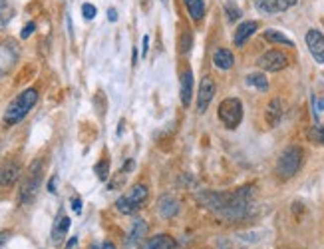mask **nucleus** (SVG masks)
Returning a JSON list of instances; mask_svg holds the SVG:
<instances>
[{
	"mask_svg": "<svg viewBox=\"0 0 324 249\" xmlns=\"http://www.w3.org/2000/svg\"><path fill=\"white\" fill-rule=\"evenodd\" d=\"M251 195L253 187L245 186L237 191H203L199 193V201L225 219H241L249 211Z\"/></svg>",
	"mask_w": 324,
	"mask_h": 249,
	"instance_id": "1",
	"label": "nucleus"
},
{
	"mask_svg": "<svg viewBox=\"0 0 324 249\" xmlns=\"http://www.w3.org/2000/svg\"><path fill=\"white\" fill-rule=\"evenodd\" d=\"M36 102H38V92L34 88H26L24 92H20L10 102V106L6 108V112H4V124H6V126H14V124L22 122L26 118V114L36 106Z\"/></svg>",
	"mask_w": 324,
	"mask_h": 249,
	"instance_id": "2",
	"label": "nucleus"
},
{
	"mask_svg": "<svg viewBox=\"0 0 324 249\" xmlns=\"http://www.w3.org/2000/svg\"><path fill=\"white\" fill-rule=\"evenodd\" d=\"M42 170H44V162L42 160H34L28 170H26V176L22 178L20 182V189H18V199L20 203H30L38 189H40V184H42Z\"/></svg>",
	"mask_w": 324,
	"mask_h": 249,
	"instance_id": "3",
	"label": "nucleus"
},
{
	"mask_svg": "<svg viewBox=\"0 0 324 249\" xmlns=\"http://www.w3.org/2000/svg\"><path fill=\"white\" fill-rule=\"evenodd\" d=\"M300 166H302V148L290 146L280 154L276 162V174L280 180H290L300 170Z\"/></svg>",
	"mask_w": 324,
	"mask_h": 249,
	"instance_id": "4",
	"label": "nucleus"
},
{
	"mask_svg": "<svg viewBox=\"0 0 324 249\" xmlns=\"http://www.w3.org/2000/svg\"><path fill=\"white\" fill-rule=\"evenodd\" d=\"M219 120L229 130H235L243 120V104L239 98H227L219 106Z\"/></svg>",
	"mask_w": 324,
	"mask_h": 249,
	"instance_id": "5",
	"label": "nucleus"
},
{
	"mask_svg": "<svg viewBox=\"0 0 324 249\" xmlns=\"http://www.w3.org/2000/svg\"><path fill=\"white\" fill-rule=\"evenodd\" d=\"M145 199H147V187L141 186V184H137V186H133L125 195H121V197L117 199V209H119L121 213L131 215V213H135L139 207H143Z\"/></svg>",
	"mask_w": 324,
	"mask_h": 249,
	"instance_id": "6",
	"label": "nucleus"
},
{
	"mask_svg": "<svg viewBox=\"0 0 324 249\" xmlns=\"http://www.w3.org/2000/svg\"><path fill=\"white\" fill-rule=\"evenodd\" d=\"M286 64H288V58L280 50H269L259 58V66L267 72H278V70L286 68Z\"/></svg>",
	"mask_w": 324,
	"mask_h": 249,
	"instance_id": "7",
	"label": "nucleus"
},
{
	"mask_svg": "<svg viewBox=\"0 0 324 249\" xmlns=\"http://www.w3.org/2000/svg\"><path fill=\"white\" fill-rule=\"evenodd\" d=\"M18 60V50L12 42H0V78L6 76Z\"/></svg>",
	"mask_w": 324,
	"mask_h": 249,
	"instance_id": "8",
	"label": "nucleus"
},
{
	"mask_svg": "<svg viewBox=\"0 0 324 249\" xmlns=\"http://www.w3.org/2000/svg\"><path fill=\"white\" fill-rule=\"evenodd\" d=\"M20 178V164L16 160H6L0 164V186L8 187L14 186Z\"/></svg>",
	"mask_w": 324,
	"mask_h": 249,
	"instance_id": "9",
	"label": "nucleus"
},
{
	"mask_svg": "<svg viewBox=\"0 0 324 249\" xmlns=\"http://www.w3.org/2000/svg\"><path fill=\"white\" fill-rule=\"evenodd\" d=\"M306 46L312 54V58L318 64H324V36L318 30H308L306 32Z\"/></svg>",
	"mask_w": 324,
	"mask_h": 249,
	"instance_id": "10",
	"label": "nucleus"
},
{
	"mask_svg": "<svg viewBox=\"0 0 324 249\" xmlns=\"http://www.w3.org/2000/svg\"><path fill=\"white\" fill-rule=\"evenodd\" d=\"M213 96H215V82L211 78H203L201 80V86H199V94H197V110L201 114L209 108Z\"/></svg>",
	"mask_w": 324,
	"mask_h": 249,
	"instance_id": "11",
	"label": "nucleus"
},
{
	"mask_svg": "<svg viewBox=\"0 0 324 249\" xmlns=\"http://www.w3.org/2000/svg\"><path fill=\"white\" fill-rule=\"evenodd\" d=\"M255 4L259 10H263L267 14H276V12H282L290 6H294L296 0H255Z\"/></svg>",
	"mask_w": 324,
	"mask_h": 249,
	"instance_id": "12",
	"label": "nucleus"
},
{
	"mask_svg": "<svg viewBox=\"0 0 324 249\" xmlns=\"http://www.w3.org/2000/svg\"><path fill=\"white\" fill-rule=\"evenodd\" d=\"M141 249H175V239L165 235V233H159V235H153L149 237Z\"/></svg>",
	"mask_w": 324,
	"mask_h": 249,
	"instance_id": "13",
	"label": "nucleus"
},
{
	"mask_svg": "<svg viewBox=\"0 0 324 249\" xmlns=\"http://www.w3.org/2000/svg\"><path fill=\"white\" fill-rule=\"evenodd\" d=\"M257 28H259V24H257L255 20H247V22L239 24L237 30H235V44H237V46H243V44L257 32Z\"/></svg>",
	"mask_w": 324,
	"mask_h": 249,
	"instance_id": "14",
	"label": "nucleus"
},
{
	"mask_svg": "<svg viewBox=\"0 0 324 249\" xmlns=\"http://www.w3.org/2000/svg\"><path fill=\"white\" fill-rule=\"evenodd\" d=\"M191 96H193V72L183 70V74H181V104L189 106Z\"/></svg>",
	"mask_w": 324,
	"mask_h": 249,
	"instance_id": "15",
	"label": "nucleus"
},
{
	"mask_svg": "<svg viewBox=\"0 0 324 249\" xmlns=\"http://www.w3.org/2000/svg\"><path fill=\"white\" fill-rule=\"evenodd\" d=\"M213 64H215L217 68H221V70H229V68H233L235 58H233L231 50L219 48V50H215V54H213Z\"/></svg>",
	"mask_w": 324,
	"mask_h": 249,
	"instance_id": "16",
	"label": "nucleus"
},
{
	"mask_svg": "<svg viewBox=\"0 0 324 249\" xmlns=\"http://www.w3.org/2000/svg\"><path fill=\"white\" fill-rule=\"evenodd\" d=\"M177 211H179V203L173 197H169V195L161 197V201H159V213L161 215H163V217H173Z\"/></svg>",
	"mask_w": 324,
	"mask_h": 249,
	"instance_id": "17",
	"label": "nucleus"
},
{
	"mask_svg": "<svg viewBox=\"0 0 324 249\" xmlns=\"http://www.w3.org/2000/svg\"><path fill=\"white\" fill-rule=\"evenodd\" d=\"M68 229H70V217L60 215V217H58V221H56V225H54V229H52V241H54V243L62 241V239L66 237Z\"/></svg>",
	"mask_w": 324,
	"mask_h": 249,
	"instance_id": "18",
	"label": "nucleus"
},
{
	"mask_svg": "<svg viewBox=\"0 0 324 249\" xmlns=\"http://www.w3.org/2000/svg\"><path fill=\"white\" fill-rule=\"evenodd\" d=\"M147 233V223L143 219H135L131 223V229H129V237H127V243L129 245H135L143 235Z\"/></svg>",
	"mask_w": 324,
	"mask_h": 249,
	"instance_id": "19",
	"label": "nucleus"
},
{
	"mask_svg": "<svg viewBox=\"0 0 324 249\" xmlns=\"http://www.w3.org/2000/svg\"><path fill=\"white\" fill-rule=\"evenodd\" d=\"M280 118H282V102L276 98L267 108V122L270 124V126H276V124L280 122Z\"/></svg>",
	"mask_w": 324,
	"mask_h": 249,
	"instance_id": "20",
	"label": "nucleus"
},
{
	"mask_svg": "<svg viewBox=\"0 0 324 249\" xmlns=\"http://www.w3.org/2000/svg\"><path fill=\"white\" fill-rule=\"evenodd\" d=\"M183 2H185V6H187V10H189L193 20H201L203 18V14H205V2H203V0H183Z\"/></svg>",
	"mask_w": 324,
	"mask_h": 249,
	"instance_id": "21",
	"label": "nucleus"
},
{
	"mask_svg": "<svg viewBox=\"0 0 324 249\" xmlns=\"http://www.w3.org/2000/svg\"><path fill=\"white\" fill-rule=\"evenodd\" d=\"M247 84L253 86V88H257V90H261V92H267V90H269V80H267V76L261 74V72L249 74V76H247Z\"/></svg>",
	"mask_w": 324,
	"mask_h": 249,
	"instance_id": "22",
	"label": "nucleus"
},
{
	"mask_svg": "<svg viewBox=\"0 0 324 249\" xmlns=\"http://www.w3.org/2000/svg\"><path fill=\"white\" fill-rule=\"evenodd\" d=\"M12 16H14V8L6 2V0H0V30L8 26Z\"/></svg>",
	"mask_w": 324,
	"mask_h": 249,
	"instance_id": "23",
	"label": "nucleus"
},
{
	"mask_svg": "<svg viewBox=\"0 0 324 249\" xmlns=\"http://www.w3.org/2000/svg\"><path fill=\"white\" fill-rule=\"evenodd\" d=\"M265 38H267L269 42H274V44L294 46V42H292L288 36H284V34H280V32H276V30H267V32H265Z\"/></svg>",
	"mask_w": 324,
	"mask_h": 249,
	"instance_id": "24",
	"label": "nucleus"
},
{
	"mask_svg": "<svg viewBox=\"0 0 324 249\" xmlns=\"http://www.w3.org/2000/svg\"><path fill=\"white\" fill-rule=\"evenodd\" d=\"M96 174H98V178H100L102 182L108 180V176H109V162H108V158H104V160H100V162L96 164Z\"/></svg>",
	"mask_w": 324,
	"mask_h": 249,
	"instance_id": "25",
	"label": "nucleus"
},
{
	"mask_svg": "<svg viewBox=\"0 0 324 249\" xmlns=\"http://www.w3.org/2000/svg\"><path fill=\"white\" fill-rule=\"evenodd\" d=\"M310 140L314 142V144H324V124H320V126H316V128H312L310 130Z\"/></svg>",
	"mask_w": 324,
	"mask_h": 249,
	"instance_id": "26",
	"label": "nucleus"
},
{
	"mask_svg": "<svg viewBox=\"0 0 324 249\" xmlns=\"http://www.w3.org/2000/svg\"><path fill=\"white\" fill-rule=\"evenodd\" d=\"M82 14H84V18H86V20H94L98 12H96V6H94V4L86 2V4L82 6Z\"/></svg>",
	"mask_w": 324,
	"mask_h": 249,
	"instance_id": "27",
	"label": "nucleus"
},
{
	"mask_svg": "<svg viewBox=\"0 0 324 249\" xmlns=\"http://www.w3.org/2000/svg\"><path fill=\"white\" fill-rule=\"evenodd\" d=\"M227 16H229V20L231 22H235V20H239V16H241V10H237L235 6H227Z\"/></svg>",
	"mask_w": 324,
	"mask_h": 249,
	"instance_id": "28",
	"label": "nucleus"
},
{
	"mask_svg": "<svg viewBox=\"0 0 324 249\" xmlns=\"http://www.w3.org/2000/svg\"><path fill=\"white\" fill-rule=\"evenodd\" d=\"M34 30H36V24H34V22H28V24L24 26V30L20 32V38H24V40H26V38H30V34H32Z\"/></svg>",
	"mask_w": 324,
	"mask_h": 249,
	"instance_id": "29",
	"label": "nucleus"
},
{
	"mask_svg": "<svg viewBox=\"0 0 324 249\" xmlns=\"http://www.w3.org/2000/svg\"><path fill=\"white\" fill-rule=\"evenodd\" d=\"M70 201H72V209H74L76 213H80V211H82V201H80V197H72Z\"/></svg>",
	"mask_w": 324,
	"mask_h": 249,
	"instance_id": "30",
	"label": "nucleus"
},
{
	"mask_svg": "<svg viewBox=\"0 0 324 249\" xmlns=\"http://www.w3.org/2000/svg\"><path fill=\"white\" fill-rule=\"evenodd\" d=\"M189 40H191V36H189V34H185V36H183V44H181V50H183V52H187V50H189V46H191V42H189Z\"/></svg>",
	"mask_w": 324,
	"mask_h": 249,
	"instance_id": "31",
	"label": "nucleus"
},
{
	"mask_svg": "<svg viewBox=\"0 0 324 249\" xmlns=\"http://www.w3.org/2000/svg\"><path fill=\"white\" fill-rule=\"evenodd\" d=\"M92 249H115V245H113V243H109V241H106L104 245H94Z\"/></svg>",
	"mask_w": 324,
	"mask_h": 249,
	"instance_id": "32",
	"label": "nucleus"
},
{
	"mask_svg": "<svg viewBox=\"0 0 324 249\" xmlns=\"http://www.w3.org/2000/svg\"><path fill=\"white\" fill-rule=\"evenodd\" d=\"M314 104H316V112H318V110H320V112H324V98L314 100Z\"/></svg>",
	"mask_w": 324,
	"mask_h": 249,
	"instance_id": "33",
	"label": "nucleus"
},
{
	"mask_svg": "<svg viewBox=\"0 0 324 249\" xmlns=\"http://www.w3.org/2000/svg\"><path fill=\"white\" fill-rule=\"evenodd\" d=\"M6 239H8V231H0V247L6 243Z\"/></svg>",
	"mask_w": 324,
	"mask_h": 249,
	"instance_id": "34",
	"label": "nucleus"
},
{
	"mask_svg": "<svg viewBox=\"0 0 324 249\" xmlns=\"http://www.w3.org/2000/svg\"><path fill=\"white\" fill-rule=\"evenodd\" d=\"M147 48H149V36H143V54H147Z\"/></svg>",
	"mask_w": 324,
	"mask_h": 249,
	"instance_id": "35",
	"label": "nucleus"
},
{
	"mask_svg": "<svg viewBox=\"0 0 324 249\" xmlns=\"http://www.w3.org/2000/svg\"><path fill=\"white\" fill-rule=\"evenodd\" d=\"M76 243H78V239H76V237H72V239L68 241V247H66V249H74V247H76Z\"/></svg>",
	"mask_w": 324,
	"mask_h": 249,
	"instance_id": "36",
	"label": "nucleus"
},
{
	"mask_svg": "<svg viewBox=\"0 0 324 249\" xmlns=\"http://www.w3.org/2000/svg\"><path fill=\"white\" fill-rule=\"evenodd\" d=\"M48 189H50V191H56V178H52V180H50V186H48Z\"/></svg>",
	"mask_w": 324,
	"mask_h": 249,
	"instance_id": "37",
	"label": "nucleus"
},
{
	"mask_svg": "<svg viewBox=\"0 0 324 249\" xmlns=\"http://www.w3.org/2000/svg\"><path fill=\"white\" fill-rule=\"evenodd\" d=\"M108 16H109V20H115V18H117V14H115V10H113V8H109Z\"/></svg>",
	"mask_w": 324,
	"mask_h": 249,
	"instance_id": "38",
	"label": "nucleus"
},
{
	"mask_svg": "<svg viewBox=\"0 0 324 249\" xmlns=\"http://www.w3.org/2000/svg\"><path fill=\"white\" fill-rule=\"evenodd\" d=\"M139 2H141V8H143V10L149 8V0H139Z\"/></svg>",
	"mask_w": 324,
	"mask_h": 249,
	"instance_id": "39",
	"label": "nucleus"
},
{
	"mask_svg": "<svg viewBox=\"0 0 324 249\" xmlns=\"http://www.w3.org/2000/svg\"><path fill=\"white\" fill-rule=\"evenodd\" d=\"M161 2H163V4H167V0H161Z\"/></svg>",
	"mask_w": 324,
	"mask_h": 249,
	"instance_id": "40",
	"label": "nucleus"
}]
</instances>
